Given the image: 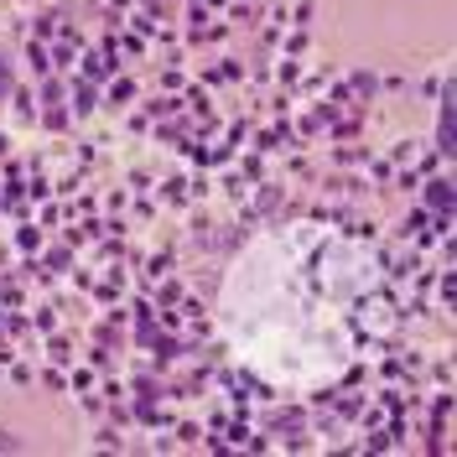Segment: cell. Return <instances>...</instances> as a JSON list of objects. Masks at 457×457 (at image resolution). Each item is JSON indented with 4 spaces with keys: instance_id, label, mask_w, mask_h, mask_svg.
Returning a JSON list of instances; mask_svg holds the SVG:
<instances>
[{
    "instance_id": "6da1fadb",
    "label": "cell",
    "mask_w": 457,
    "mask_h": 457,
    "mask_svg": "<svg viewBox=\"0 0 457 457\" xmlns=\"http://www.w3.org/2000/svg\"><path fill=\"white\" fill-rule=\"evenodd\" d=\"M219 328L228 353L276 390H322L385 333L374 255L328 224H286L250 239L224 286Z\"/></svg>"
}]
</instances>
